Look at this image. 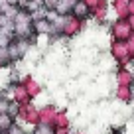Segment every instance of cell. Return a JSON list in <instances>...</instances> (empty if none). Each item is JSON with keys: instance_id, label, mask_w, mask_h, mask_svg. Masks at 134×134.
<instances>
[{"instance_id": "cell-8", "label": "cell", "mask_w": 134, "mask_h": 134, "mask_svg": "<svg viewBox=\"0 0 134 134\" xmlns=\"http://www.w3.org/2000/svg\"><path fill=\"white\" fill-rule=\"evenodd\" d=\"M114 81H116V85H122V87H132L134 75L126 69V67H116V71H114Z\"/></svg>"}, {"instance_id": "cell-4", "label": "cell", "mask_w": 134, "mask_h": 134, "mask_svg": "<svg viewBox=\"0 0 134 134\" xmlns=\"http://www.w3.org/2000/svg\"><path fill=\"white\" fill-rule=\"evenodd\" d=\"M18 122L28 126H38L40 124V109L34 103H26V105H20V114H18Z\"/></svg>"}, {"instance_id": "cell-17", "label": "cell", "mask_w": 134, "mask_h": 134, "mask_svg": "<svg viewBox=\"0 0 134 134\" xmlns=\"http://www.w3.org/2000/svg\"><path fill=\"white\" fill-rule=\"evenodd\" d=\"M6 114H10L12 118H16V120H18V114H20V105L12 100V103H10V107H8V113H6Z\"/></svg>"}, {"instance_id": "cell-1", "label": "cell", "mask_w": 134, "mask_h": 134, "mask_svg": "<svg viewBox=\"0 0 134 134\" xmlns=\"http://www.w3.org/2000/svg\"><path fill=\"white\" fill-rule=\"evenodd\" d=\"M14 38H38L34 34V20L30 12L20 8V12L14 18Z\"/></svg>"}, {"instance_id": "cell-24", "label": "cell", "mask_w": 134, "mask_h": 134, "mask_svg": "<svg viewBox=\"0 0 134 134\" xmlns=\"http://www.w3.org/2000/svg\"><path fill=\"white\" fill-rule=\"evenodd\" d=\"M132 38H134V32H132Z\"/></svg>"}, {"instance_id": "cell-22", "label": "cell", "mask_w": 134, "mask_h": 134, "mask_svg": "<svg viewBox=\"0 0 134 134\" xmlns=\"http://www.w3.org/2000/svg\"><path fill=\"white\" fill-rule=\"evenodd\" d=\"M77 134H87V132H81V130H79V132H77Z\"/></svg>"}, {"instance_id": "cell-11", "label": "cell", "mask_w": 134, "mask_h": 134, "mask_svg": "<svg viewBox=\"0 0 134 134\" xmlns=\"http://www.w3.org/2000/svg\"><path fill=\"white\" fill-rule=\"evenodd\" d=\"M51 126L55 128V132H57V130H69V128H71V118H69L67 110H57V114H55L53 124H51Z\"/></svg>"}, {"instance_id": "cell-3", "label": "cell", "mask_w": 134, "mask_h": 134, "mask_svg": "<svg viewBox=\"0 0 134 134\" xmlns=\"http://www.w3.org/2000/svg\"><path fill=\"white\" fill-rule=\"evenodd\" d=\"M132 32H134V28L130 26L128 20H114L109 26L110 40H118V42H128L132 38Z\"/></svg>"}, {"instance_id": "cell-13", "label": "cell", "mask_w": 134, "mask_h": 134, "mask_svg": "<svg viewBox=\"0 0 134 134\" xmlns=\"http://www.w3.org/2000/svg\"><path fill=\"white\" fill-rule=\"evenodd\" d=\"M73 10V2L71 0H57V6H55V12L59 16H71Z\"/></svg>"}, {"instance_id": "cell-28", "label": "cell", "mask_w": 134, "mask_h": 134, "mask_svg": "<svg viewBox=\"0 0 134 134\" xmlns=\"http://www.w3.org/2000/svg\"><path fill=\"white\" fill-rule=\"evenodd\" d=\"M30 134H32V132H30Z\"/></svg>"}, {"instance_id": "cell-26", "label": "cell", "mask_w": 134, "mask_h": 134, "mask_svg": "<svg viewBox=\"0 0 134 134\" xmlns=\"http://www.w3.org/2000/svg\"><path fill=\"white\" fill-rule=\"evenodd\" d=\"M132 89H134V83H132Z\"/></svg>"}, {"instance_id": "cell-10", "label": "cell", "mask_w": 134, "mask_h": 134, "mask_svg": "<svg viewBox=\"0 0 134 134\" xmlns=\"http://www.w3.org/2000/svg\"><path fill=\"white\" fill-rule=\"evenodd\" d=\"M57 107L55 105H43L40 109V124H53V118L57 114Z\"/></svg>"}, {"instance_id": "cell-25", "label": "cell", "mask_w": 134, "mask_h": 134, "mask_svg": "<svg viewBox=\"0 0 134 134\" xmlns=\"http://www.w3.org/2000/svg\"><path fill=\"white\" fill-rule=\"evenodd\" d=\"M2 134H8V132H2Z\"/></svg>"}, {"instance_id": "cell-20", "label": "cell", "mask_w": 134, "mask_h": 134, "mask_svg": "<svg viewBox=\"0 0 134 134\" xmlns=\"http://www.w3.org/2000/svg\"><path fill=\"white\" fill-rule=\"evenodd\" d=\"M42 4L46 10H55V6H57V0H42Z\"/></svg>"}, {"instance_id": "cell-6", "label": "cell", "mask_w": 134, "mask_h": 134, "mask_svg": "<svg viewBox=\"0 0 134 134\" xmlns=\"http://www.w3.org/2000/svg\"><path fill=\"white\" fill-rule=\"evenodd\" d=\"M114 100H118V103H122V105H130V103L134 100V89L116 85V87H114Z\"/></svg>"}, {"instance_id": "cell-21", "label": "cell", "mask_w": 134, "mask_h": 134, "mask_svg": "<svg viewBox=\"0 0 134 134\" xmlns=\"http://www.w3.org/2000/svg\"><path fill=\"white\" fill-rule=\"evenodd\" d=\"M83 2L91 8V12H93L95 8H99V6H100V2H103V0H83Z\"/></svg>"}, {"instance_id": "cell-15", "label": "cell", "mask_w": 134, "mask_h": 134, "mask_svg": "<svg viewBox=\"0 0 134 134\" xmlns=\"http://www.w3.org/2000/svg\"><path fill=\"white\" fill-rule=\"evenodd\" d=\"M32 134H55V128L51 124H38L34 126Z\"/></svg>"}, {"instance_id": "cell-19", "label": "cell", "mask_w": 134, "mask_h": 134, "mask_svg": "<svg viewBox=\"0 0 134 134\" xmlns=\"http://www.w3.org/2000/svg\"><path fill=\"white\" fill-rule=\"evenodd\" d=\"M132 0H113V10L114 8H128V4Z\"/></svg>"}, {"instance_id": "cell-27", "label": "cell", "mask_w": 134, "mask_h": 134, "mask_svg": "<svg viewBox=\"0 0 134 134\" xmlns=\"http://www.w3.org/2000/svg\"><path fill=\"white\" fill-rule=\"evenodd\" d=\"M0 71H2V67H0Z\"/></svg>"}, {"instance_id": "cell-16", "label": "cell", "mask_w": 134, "mask_h": 134, "mask_svg": "<svg viewBox=\"0 0 134 134\" xmlns=\"http://www.w3.org/2000/svg\"><path fill=\"white\" fill-rule=\"evenodd\" d=\"M10 103H12V99H10V97H6V95H0V114H6V113H8V107H10Z\"/></svg>"}, {"instance_id": "cell-23", "label": "cell", "mask_w": 134, "mask_h": 134, "mask_svg": "<svg viewBox=\"0 0 134 134\" xmlns=\"http://www.w3.org/2000/svg\"><path fill=\"white\" fill-rule=\"evenodd\" d=\"M71 2H73V4H75V2H79V0H71Z\"/></svg>"}, {"instance_id": "cell-5", "label": "cell", "mask_w": 134, "mask_h": 134, "mask_svg": "<svg viewBox=\"0 0 134 134\" xmlns=\"http://www.w3.org/2000/svg\"><path fill=\"white\" fill-rule=\"evenodd\" d=\"M83 30H85V22L77 20V18H73V16H65L61 36H63V40H73V38H77Z\"/></svg>"}, {"instance_id": "cell-9", "label": "cell", "mask_w": 134, "mask_h": 134, "mask_svg": "<svg viewBox=\"0 0 134 134\" xmlns=\"http://www.w3.org/2000/svg\"><path fill=\"white\" fill-rule=\"evenodd\" d=\"M71 16L77 18V20H81V22H87V20H91V8L85 4L83 0H79V2H75V4H73Z\"/></svg>"}, {"instance_id": "cell-12", "label": "cell", "mask_w": 134, "mask_h": 134, "mask_svg": "<svg viewBox=\"0 0 134 134\" xmlns=\"http://www.w3.org/2000/svg\"><path fill=\"white\" fill-rule=\"evenodd\" d=\"M109 6H110L109 0H103L99 8H95L91 12V18L97 22V24H105V22H107V18H109Z\"/></svg>"}, {"instance_id": "cell-7", "label": "cell", "mask_w": 134, "mask_h": 134, "mask_svg": "<svg viewBox=\"0 0 134 134\" xmlns=\"http://www.w3.org/2000/svg\"><path fill=\"white\" fill-rule=\"evenodd\" d=\"M22 83L26 85V91H28L30 99H36V97H40V95H42V91H43V85L40 83V81H36L32 75H26L24 79H22Z\"/></svg>"}, {"instance_id": "cell-2", "label": "cell", "mask_w": 134, "mask_h": 134, "mask_svg": "<svg viewBox=\"0 0 134 134\" xmlns=\"http://www.w3.org/2000/svg\"><path fill=\"white\" fill-rule=\"evenodd\" d=\"M109 51H110V57L114 59V63H116L118 67H126V65L130 63V59H132V55H130V51H128V46H126V42L110 40Z\"/></svg>"}, {"instance_id": "cell-14", "label": "cell", "mask_w": 134, "mask_h": 134, "mask_svg": "<svg viewBox=\"0 0 134 134\" xmlns=\"http://www.w3.org/2000/svg\"><path fill=\"white\" fill-rule=\"evenodd\" d=\"M16 122L18 120H16V118H12L10 114H0V130H2V132H8Z\"/></svg>"}, {"instance_id": "cell-18", "label": "cell", "mask_w": 134, "mask_h": 134, "mask_svg": "<svg viewBox=\"0 0 134 134\" xmlns=\"http://www.w3.org/2000/svg\"><path fill=\"white\" fill-rule=\"evenodd\" d=\"M8 134H30V132H26V130H24V126H22L20 122H16V124H14L12 128L8 130Z\"/></svg>"}]
</instances>
